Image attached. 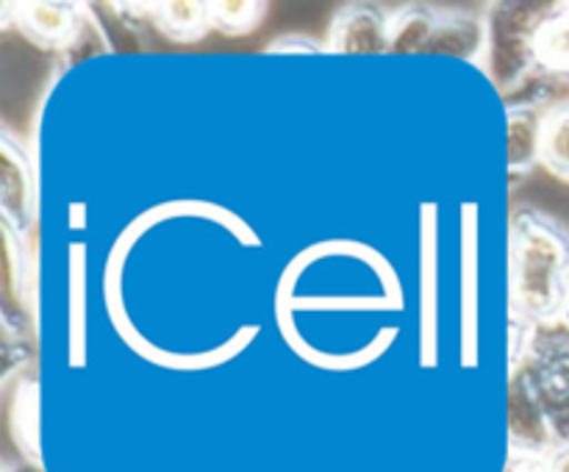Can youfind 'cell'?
<instances>
[{
    "instance_id": "obj_14",
    "label": "cell",
    "mask_w": 569,
    "mask_h": 472,
    "mask_svg": "<svg viewBox=\"0 0 569 472\" xmlns=\"http://www.w3.org/2000/svg\"><path fill=\"white\" fill-rule=\"evenodd\" d=\"M211 14V28L228 33V37H239V33H248L259 26V20L264 17V6L253 3V0H226V3H209Z\"/></svg>"
},
{
    "instance_id": "obj_13",
    "label": "cell",
    "mask_w": 569,
    "mask_h": 472,
    "mask_svg": "<svg viewBox=\"0 0 569 472\" xmlns=\"http://www.w3.org/2000/svg\"><path fill=\"white\" fill-rule=\"evenodd\" d=\"M153 20L172 39H198L211 28L209 3H159Z\"/></svg>"
},
{
    "instance_id": "obj_10",
    "label": "cell",
    "mask_w": 569,
    "mask_h": 472,
    "mask_svg": "<svg viewBox=\"0 0 569 472\" xmlns=\"http://www.w3.org/2000/svg\"><path fill=\"white\" fill-rule=\"evenodd\" d=\"M17 381L14 394L9 400V425L22 459L39 464V414H37V378L33 372L22 370L11 375ZM6 378V381H11Z\"/></svg>"
},
{
    "instance_id": "obj_7",
    "label": "cell",
    "mask_w": 569,
    "mask_h": 472,
    "mask_svg": "<svg viewBox=\"0 0 569 472\" xmlns=\"http://www.w3.org/2000/svg\"><path fill=\"white\" fill-rule=\"evenodd\" d=\"M489 48V17L476 11H439L431 44L426 53L481 61Z\"/></svg>"
},
{
    "instance_id": "obj_1",
    "label": "cell",
    "mask_w": 569,
    "mask_h": 472,
    "mask_svg": "<svg viewBox=\"0 0 569 472\" xmlns=\"http://www.w3.org/2000/svg\"><path fill=\"white\" fill-rule=\"evenodd\" d=\"M509 275L515 328L567 314L569 233L542 211H517L509 233Z\"/></svg>"
},
{
    "instance_id": "obj_5",
    "label": "cell",
    "mask_w": 569,
    "mask_h": 472,
    "mask_svg": "<svg viewBox=\"0 0 569 472\" xmlns=\"http://www.w3.org/2000/svg\"><path fill=\"white\" fill-rule=\"evenodd\" d=\"M33 270L26 237L3 225V333L11 342H26L31 320Z\"/></svg>"
},
{
    "instance_id": "obj_16",
    "label": "cell",
    "mask_w": 569,
    "mask_h": 472,
    "mask_svg": "<svg viewBox=\"0 0 569 472\" xmlns=\"http://www.w3.org/2000/svg\"><path fill=\"white\" fill-rule=\"evenodd\" d=\"M506 472H545V464L537 459H520V455H511Z\"/></svg>"
},
{
    "instance_id": "obj_18",
    "label": "cell",
    "mask_w": 569,
    "mask_h": 472,
    "mask_svg": "<svg viewBox=\"0 0 569 472\" xmlns=\"http://www.w3.org/2000/svg\"><path fill=\"white\" fill-rule=\"evenodd\" d=\"M3 472H42V466L33 464V461L20 459V461H6Z\"/></svg>"
},
{
    "instance_id": "obj_19",
    "label": "cell",
    "mask_w": 569,
    "mask_h": 472,
    "mask_svg": "<svg viewBox=\"0 0 569 472\" xmlns=\"http://www.w3.org/2000/svg\"><path fill=\"white\" fill-rule=\"evenodd\" d=\"M567 317H569V305H567Z\"/></svg>"
},
{
    "instance_id": "obj_8",
    "label": "cell",
    "mask_w": 569,
    "mask_h": 472,
    "mask_svg": "<svg viewBox=\"0 0 569 472\" xmlns=\"http://www.w3.org/2000/svg\"><path fill=\"white\" fill-rule=\"evenodd\" d=\"M20 11H14L17 22H20L22 31L39 42L42 48H61L70 50L76 42L78 31L83 26V14L87 11H78L81 6L76 3H20Z\"/></svg>"
},
{
    "instance_id": "obj_9",
    "label": "cell",
    "mask_w": 569,
    "mask_h": 472,
    "mask_svg": "<svg viewBox=\"0 0 569 472\" xmlns=\"http://www.w3.org/2000/svg\"><path fill=\"white\" fill-rule=\"evenodd\" d=\"M548 106L511 103L509 106V170L515 175L533 170L542 161V117Z\"/></svg>"
},
{
    "instance_id": "obj_2",
    "label": "cell",
    "mask_w": 569,
    "mask_h": 472,
    "mask_svg": "<svg viewBox=\"0 0 569 472\" xmlns=\"http://www.w3.org/2000/svg\"><path fill=\"white\" fill-rule=\"evenodd\" d=\"M509 383L520 386L542 414L556 448L569 444V317L515 328Z\"/></svg>"
},
{
    "instance_id": "obj_3",
    "label": "cell",
    "mask_w": 569,
    "mask_h": 472,
    "mask_svg": "<svg viewBox=\"0 0 569 472\" xmlns=\"http://www.w3.org/2000/svg\"><path fill=\"white\" fill-rule=\"evenodd\" d=\"M556 3H498L489 11L487 72L506 94L531 87L537 33Z\"/></svg>"
},
{
    "instance_id": "obj_17",
    "label": "cell",
    "mask_w": 569,
    "mask_h": 472,
    "mask_svg": "<svg viewBox=\"0 0 569 472\" xmlns=\"http://www.w3.org/2000/svg\"><path fill=\"white\" fill-rule=\"evenodd\" d=\"M326 48V44H315V42H298V39H278L276 44H272L270 50H289V53H292V50H322Z\"/></svg>"
},
{
    "instance_id": "obj_4",
    "label": "cell",
    "mask_w": 569,
    "mask_h": 472,
    "mask_svg": "<svg viewBox=\"0 0 569 472\" xmlns=\"http://www.w3.org/2000/svg\"><path fill=\"white\" fill-rule=\"evenodd\" d=\"M39 214L37 170L28 150L11 133L0 137V217L3 225L28 237Z\"/></svg>"
},
{
    "instance_id": "obj_11",
    "label": "cell",
    "mask_w": 569,
    "mask_h": 472,
    "mask_svg": "<svg viewBox=\"0 0 569 472\" xmlns=\"http://www.w3.org/2000/svg\"><path fill=\"white\" fill-rule=\"evenodd\" d=\"M439 11L428 6H406L389 20V53H426L437 28Z\"/></svg>"
},
{
    "instance_id": "obj_12",
    "label": "cell",
    "mask_w": 569,
    "mask_h": 472,
    "mask_svg": "<svg viewBox=\"0 0 569 472\" xmlns=\"http://www.w3.org/2000/svg\"><path fill=\"white\" fill-rule=\"evenodd\" d=\"M539 164L569 183V98L556 100L542 117V161Z\"/></svg>"
},
{
    "instance_id": "obj_6",
    "label": "cell",
    "mask_w": 569,
    "mask_h": 472,
    "mask_svg": "<svg viewBox=\"0 0 569 472\" xmlns=\"http://www.w3.org/2000/svg\"><path fill=\"white\" fill-rule=\"evenodd\" d=\"M389 20L392 14L372 3H348L337 11L328 28L326 50L342 56L389 53Z\"/></svg>"
},
{
    "instance_id": "obj_15",
    "label": "cell",
    "mask_w": 569,
    "mask_h": 472,
    "mask_svg": "<svg viewBox=\"0 0 569 472\" xmlns=\"http://www.w3.org/2000/svg\"><path fill=\"white\" fill-rule=\"evenodd\" d=\"M542 464H545V472H569V444H565V448H556Z\"/></svg>"
}]
</instances>
